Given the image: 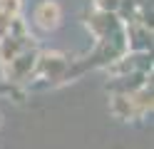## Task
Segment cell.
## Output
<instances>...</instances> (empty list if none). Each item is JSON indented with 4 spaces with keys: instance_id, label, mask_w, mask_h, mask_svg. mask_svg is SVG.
I'll return each instance as SVG.
<instances>
[{
    "instance_id": "obj_3",
    "label": "cell",
    "mask_w": 154,
    "mask_h": 149,
    "mask_svg": "<svg viewBox=\"0 0 154 149\" xmlns=\"http://www.w3.org/2000/svg\"><path fill=\"white\" fill-rule=\"evenodd\" d=\"M87 27H90V33L97 37V40H107V37H112L114 33H119L124 25H122V20H119L117 13L94 10V13L87 17Z\"/></svg>"
},
{
    "instance_id": "obj_8",
    "label": "cell",
    "mask_w": 154,
    "mask_h": 149,
    "mask_svg": "<svg viewBox=\"0 0 154 149\" xmlns=\"http://www.w3.org/2000/svg\"><path fill=\"white\" fill-rule=\"evenodd\" d=\"M129 99H132V107H134V114H137V119L144 117L147 112H152V85L139 87L137 92L129 95Z\"/></svg>"
},
{
    "instance_id": "obj_5",
    "label": "cell",
    "mask_w": 154,
    "mask_h": 149,
    "mask_svg": "<svg viewBox=\"0 0 154 149\" xmlns=\"http://www.w3.org/2000/svg\"><path fill=\"white\" fill-rule=\"evenodd\" d=\"M124 40H127V52H144L152 47V30L147 23L132 20L124 25Z\"/></svg>"
},
{
    "instance_id": "obj_10",
    "label": "cell",
    "mask_w": 154,
    "mask_h": 149,
    "mask_svg": "<svg viewBox=\"0 0 154 149\" xmlns=\"http://www.w3.org/2000/svg\"><path fill=\"white\" fill-rule=\"evenodd\" d=\"M124 0H94V10H104V13H119Z\"/></svg>"
},
{
    "instance_id": "obj_7",
    "label": "cell",
    "mask_w": 154,
    "mask_h": 149,
    "mask_svg": "<svg viewBox=\"0 0 154 149\" xmlns=\"http://www.w3.org/2000/svg\"><path fill=\"white\" fill-rule=\"evenodd\" d=\"M109 112L122 119V122H129V119H137V114H134V107H132V99L129 95H117L114 92L112 99H109Z\"/></svg>"
},
{
    "instance_id": "obj_4",
    "label": "cell",
    "mask_w": 154,
    "mask_h": 149,
    "mask_svg": "<svg viewBox=\"0 0 154 149\" xmlns=\"http://www.w3.org/2000/svg\"><path fill=\"white\" fill-rule=\"evenodd\" d=\"M32 23L45 30V33H52V30L60 27L62 23V8L55 3V0H42L40 5L35 8V13H32Z\"/></svg>"
},
{
    "instance_id": "obj_2",
    "label": "cell",
    "mask_w": 154,
    "mask_h": 149,
    "mask_svg": "<svg viewBox=\"0 0 154 149\" xmlns=\"http://www.w3.org/2000/svg\"><path fill=\"white\" fill-rule=\"evenodd\" d=\"M70 72V60L60 52H37V65L35 75H40L45 79H62Z\"/></svg>"
},
{
    "instance_id": "obj_11",
    "label": "cell",
    "mask_w": 154,
    "mask_h": 149,
    "mask_svg": "<svg viewBox=\"0 0 154 149\" xmlns=\"http://www.w3.org/2000/svg\"><path fill=\"white\" fill-rule=\"evenodd\" d=\"M10 23H13V17H10V15H3V13H0V40H3L8 33H10Z\"/></svg>"
},
{
    "instance_id": "obj_1",
    "label": "cell",
    "mask_w": 154,
    "mask_h": 149,
    "mask_svg": "<svg viewBox=\"0 0 154 149\" xmlns=\"http://www.w3.org/2000/svg\"><path fill=\"white\" fill-rule=\"evenodd\" d=\"M37 45L35 47H27L23 50L20 55H15L8 65H3V77L13 85H20L25 79H30L35 75V65H37Z\"/></svg>"
},
{
    "instance_id": "obj_9",
    "label": "cell",
    "mask_w": 154,
    "mask_h": 149,
    "mask_svg": "<svg viewBox=\"0 0 154 149\" xmlns=\"http://www.w3.org/2000/svg\"><path fill=\"white\" fill-rule=\"evenodd\" d=\"M20 10H23V0H0V13H3V15L17 17Z\"/></svg>"
},
{
    "instance_id": "obj_6",
    "label": "cell",
    "mask_w": 154,
    "mask_h": 149,
    "mask_svg": "<svg viewBox=\"0 0 154 149\" xmlns=\"http://www.w3.org/2000/svg\"><path fill=\"white\" fill-rule=\"evenodd\" d=\"M27 47H35V37L27 35V37H20V35H5L0 40V67L8 65L15 55H20L23 50Z\"/></svg>"
}]
</instances>
